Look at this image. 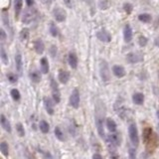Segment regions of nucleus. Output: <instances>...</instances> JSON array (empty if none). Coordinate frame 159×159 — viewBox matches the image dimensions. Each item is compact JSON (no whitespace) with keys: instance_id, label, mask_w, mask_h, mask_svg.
<instances>
[{"instance_id":"1","label":"nucleus","mask_w":159,"mask_h":159,"mask_svg":"<svg viewBox=\"0 0 159 159\" xmlns=\"http://www.w3.org/2000/svg\"><path fill=\"white\" fill-rule=\"evenodd\" d=\"M96 117H95V121H96V130H98L99 135L102 138H104L105 136V129H104V121H105V113H102V107H99V104L96 105Z\"/></svg>"},{"instance_id":"2","label":"nucleus","mask_w":159,"mask_h":159,"mask_svg":"<svg viewBox=\"0 0 159 159\" xmlns=\"http://www.w3.org/2000/svg\"><path fill=\"white\" fill-rule=\"evenodd\" d=\"M38 16V10L34 7H28L22 13L21 20L23 24H30Z\"/></svg>"},{"instance_id":"3","label":"nucleus","mask_w":159,"mask_h":159,"mask_svg":"<svg viewBox=\"0 0 159 159\" xmlns=\"http://www.w3.org/2000/svg\"><path fill=\"white\" fill-rule=\"evenodd\" d=\"M50 87H51V92H52V99L56 105L60 104L61 102V91L59 88L58 83L56 82V80L51 77L50 78Z\"/></svg>"},{"instance_id":"4","label":"nucleus","mask_w":159,"mask_h":159,"mask_svg":"<svg viewBox=\"0 0 159 159\" xmlns=\"http://www.w3.org/2000/svg\"><path fill=\"white\" fill-rule=\"evenodd\" d=\"M99 76L102 82L107 83L110 80V69L108 66L107 62L105 60H102L99 62Z\"/></svg>"},{"instance_id":"5","label":"nucleus","mask_w":159,"mask_h":159,"mask_svg":"<svg viewBox=\"0 0 159 159\" xmlns=\"http://www.w3.org/2000/svg\"><path fill=\"white\" fill-rule=\"evenodd\" d=\"M128 135L130 138V141L133 145L137 146L139 143V135H138V130L135 123H130L128 126Z\"/></svg>"},{"instance_id":"6","label":"nucleus","mask_w":159,"mask_h":159,"mask_svg":"<svg viewBox=\"0 0 159 159\" xmlns=\"http://www.w3.org/2000/svg\"><path fill=\"white\" fill-rule=\"evenodd\" d=\"M52 14H53L54 19L59 23L66 21V19H67V12H66V10L62 7H55L52 11Z\"/></svg>"},{"instance_id":"7","label":"nucleus","mask_w":159,"mask_h":159,"mask_svg":"<svg viewBox=\"0 0 159 159\" xmlns=\"http://www.w3.org/2000/svg\"><path fill=\"white\" fill-rule=\"evenodd\" d=\"M144 60V56L140 52H130L126 55V61L129 64H137Z\"/></svg>"},{"instance_id":"8","label":"nucleus","mask_w":159,"mask_h":159,"mask_svg":"<svg viewBox=\"0 0 159 159\" xmlns=\"http://www.w3.org/2000/svg\"><path fill=\"white\" fill-rule=\"evenodd\" d=\"M80 102H81V98H80L79 90L74 89L72 93H71V96H70V99H69L70 105L77 110V108H79V107H80Z\"/></svg>"},{"instance_id":"9","label":"nucleus","mask_w":159,"mask_h":159,"mask_svg":"<svg viewBox=\"0 0 159 159\" xmlns=\"http://www.w3.org/2000/svg\"><path fill=\"white\" fill-rule=\"evenodd\" d=\"M96 37L102 43H110L111 42V34L107 29H101L96 33Z\"/></svg>"},{"instance_id":"10","label":"nucleus","mask_w":159,"mask_h":159,"mask_svg":"<svg viewBox=\"0 0 159 159\" xmlns=\"http://www.w3.org/2000/svg\"><path fill=\"white\" fill-rule=\"evenodd\" d=\"M43 102H44V107H45V110L47 113H48V114L53 116V114H54V111H55L54 110V102H53L54 101L50 98H48V96H44Z\"/></svg>"},{"instance_id":"11","label":"nucleus","mask_w":159,"mask_h":159,"mask_svg":"<svg viewBox=\"0 0 159 159\" xmlns=\"http://www.w3.org/2000/svg\"><path fill=\"white\" fill-rule=\"evenodd\" d=\"M68 63H69V66L74 70H76L77 68H78L79 59H78V56H77L75 52L69 53V55H68Z\"/></svg>"},{"instance_id":"12","label":"nucleus","mask_w":159,"mask_h":159,"mask_svg":"<svg viewBox=\"0 0 159 159\" xmlns=\"http://www.w3.org/2000/svg\"><path fill=\"white\" fill-rule=\"evenodd\" d=\"M70 78H71L70 72H68V71H66V70H60L59 71L58 80L61 84H63V85L68 84V82L70 81Z\"/></svg>"},{"instance_id":"13","label":"nucleus","mask_w":159,"mask_h":159,"mask_svg":"<svg viewBox=\"0 0 159 159\" xmlns=\"http://www.w3.org/2000/svg\"><path fill=\"white\" fill-rule=\"evenodd\" d=\"M132 37H133V32H132V28L129 24H126L123 28V39L126 43L131 42Z\"/></svg>"},{"instance_id":"14","label":"nucleus","mask_w":159,"mask_h":159,"mask_svg":"<svg viewBox=\"0 0 159 159\" xmlns=\"http://www.w3.org/2000/svg\"><path fill=\"white\" fill-rule=\"evenodd\" d=\"M34 50L38 55H41L45 52V44H44L42 39H36L33 42Z\"/></svg>"},{"instance_id":"15","label":"nucleus","mask_w":159,"mask_h":159,"mask_svg":"<svg viewBox=\"0 0 159 159\" xmlns=\"http://www.w3.org/2000/svg\"><path fill=\"white\" fill-rule=\"evenodd\" d=\"M111 71H113V74L114 76L116 77V78L119 79H121L123 78V77L125 76V69L123 66H120V65H114V66H113V69H111Z\"/></svg>"},{"instance_id":"16","label":"nucleus","mask_w":159,"mask_h":159,"mask_svg":"<svg viewBox=\"0 0 159 159\" xmlns=\"http://www.w3.org/2000/svg\"><path fill=\"white\" fill-rule=\"evenodd\" d=\"M108 143L113 146H119L120 145V136L116 132H110V134L107 136Z\"/></svg>"},{"instance_id":"17","label":"nucleus","mask_w":159,"mask_h":159,"mask_svg":"<svg viewBox=\"0 0 159 159\" xmlns=\"http://www.w3.org/2000/svg\"><path fill=\"white\" fill-rule=\"evenodd\" d=\"M29 79L31 80V82L32 83H34V84H38V83H40L41 82V74L39 71H37V70H30L29 71Z\"/></svg>"},{"instance_id":"18","label":"nucleus","mask_w":159,"mask_h":159,"mask_svg":"<svg viewBox=\"0 0 159 159\" xmlns=\"http://www.w3.org/2000/svg\"><path fill=\"white\" fill-rule=\"evenodd\" d=\"M14 12H15V18L18 19L23 9V0H13Z\"/></svg>"},{"instance_id":"19","label":"nucleus","mask_w":159,"mask_h":159,"mask_svg":"<svg viewBox=\"0 0 159 159\" xmlns=\"http://www.w3.org/2000/svg\"><path fill=\"white\" fill-rule=\"evenodd\" d=\"M0 123H1L2 128H3L5 131L9 132V133L12 131V128H11V124H10L9 120L6 119V116H5L4 114H1V116H0Z\"/></svg>"},{"instance_id":"20","label":"nucleus","mask_w":159,"mask_h":159,"mask_svg":"<svg viewBox=\"0 0 159 159\" xmlns=\"http://www.w3.org/2000/svg\"><path fill=\"white\" fill-rule=\"evenodd\" d=\"M153 136V131L152 128L150 126H146V127L143 128L142 131V137H143V141L145 143H148V141L151 139Z\"/></svg>"},{"instance_id":"21","label":"nucleus","mask_w":159,"mask_h":159,"mask_svg":"<svg viewBox=\"0 0 159 159\" xmlns=\"http://www.w3.org/2000/svg\"><path fill=\"white\" fill-rule=\"evenodd\" d=\"M132 102L136 105H142L144 102V95L142 93H134L132 95Z\"/></svg>"},{"instance_id":"22","label":"nucleus","mask_w":159,"mask_h":159,"mask_svg":"<svg viewBox=\"0 0 159 159\" xmlns=\"http://www.w3.org/2000/svg\"><path fill=\"white\" fill-rule=\"evenodd\" d=\"M40 67H41V72L44 75H47L50 71V64L47 58H42L40 60Z\"/></svg>"},{"instance_id":"23","label":"nucleus","mask_w":159,"mask_h":159,"mask_svg":"<svg viewBox=\"0 0 159 159\" xmlns=\"http://www.w3.org/2000/svg\"><path fill=\"white\" fill-rule=\"evenodd\" d=\"M15 66H16L17 72L21 75L22 70H23V60H22L21 54H16V56H15Z\"/></svg>"},{"instance_id":"24","label":"nucleus","mask_w":159,"mask_h":159,"mask_svg":"<svg viewBox=\"0 0 159 159\" xmlns=\"http://www.w3.org/2000/svg\"><path fill=\"white\" fill-rule=\"evenodd\" d=\"M105 125H107V128L108 129L110 132L116 131V128H117L116 122L113 119H107V120H105Z\"/></svg>"},{"instance_id":"25","label":"nucleus","mask_w":159,"mask_h":159,"mask_svg":"<svg viewBox=\"0 0 159 159\" xmlns=\"http://www.w3.org/2000/svg\"><path fill=\"white\" fill-rule=\"evenodd\" d=\"M0 59H1L2 63L4 65H8L9 64V59H8V55L6 51H5L4 47L1 46V48H0Z\"/></svg>"},{"instance_id":"26","label":"nucleus","mask_w":159,"mask_h":159,"mask_svg":"<svg viewBox=\"0 0 159 159\" xmlns=\"http://www.w3.org/2000/svg\"><path fill=\"white\" fill-rule=\"evenodd\" d=\"M49 32H50V34L52 35V37H58V35H59V28L57 27V25L55 24L54 22H51L50 23V25H49Z\"/></svg>"},{"instance_id":"27","label":"nucleus","mask_w":159,"mask_h":159,"mask_svg":"<svg viewBox=\"0 0 159 159\" xmlns=\"http://www.w3.org/2000/svg\"><path fill=\"white\" fill-rule=\"evenodd\" d=\"M39 128L44 134H46V133H48L49 130H50V125H49V123L46 121V120L42 119L39 122Z\"/></svg>"},{"instance_id":"28","label":"nucleus","mask_w":159,"mask_h":159,"mask_svg":"<svg viewBox=\"0 0 159 159\" xmlns=\"http://www.w3.org/2000/svg\"><path fill=\"white\" fill-rule=\"evenodd\" d=\"M138 20L142 23H149V22H151L152 17L148 13H141L138 15Z\"/></svg>"},{"instance_id":"29","label":"nucleus","mask_w":159,"mask_h":159,"mask_svg":"<svg viewBox=\"0 0 159 159\" xmlns=\"http://www.w3.org/2000/svg\"><path fill=\"white\" fill-rule=\"evenodd\" d=\"M19 37L21 41H26L29 39L30 37V31H29L28 28H23L19 33Z\"/></svg>"},{"instance_id":"30","label":"nucleus","mask_w":159,"mask_h":159,"mask_svg":"<svg viewBox=\"0 0 159 159\" xmlns=\"http://www.w3.org/2000/svg\"><path fill=\"white\" fill-rule=\"evenodd\" d=\"M0 151H1L3 156L8 157V155H9V147H8V144L5 141L0 143Z\"/></svg>"},{"instance_id":"31","label":"nucleus","mask_w":159,"mask_h":159,"mask_svg":"<svg viewBox=\"0 0 159 159\" xmlns=\"http://www.w3.org/2000/svg\"><path fill=\"white\" fill-rule=\"evenodd\" d=\"M98 6L101 10H107L110 6V0H99Z\"/></svg>"},{"instance_id":"32","label":"nucleus","mask_w":159,"mask_h":159,"mask_svg":"<svg viewBox=\"0 0 159 159\" xmlns=\"http://www.w3.org/2000/svg\"><path fill=\"white\" fill-rule=\"evenodd\" d=\"M2 21H3V24L6 26L7 28L11 29L10 23H9V15H8V13L6 12V10L5 9L2 10Z\"/></svg>"},{"instance_id":"33","label":"nucleus","mask_w":159,"mask_h":159,"mask_svg":"<svg viewBox=\"0 0 159 159\" xmlns=\"http://www.w3.org/2000/svg\"><path fill=\"white\" fill-rule=\"evenodd\" d=\"M54 133H55V136L57 137L60 141H65L64 133H63V131H62V129L60 128V126H56L55 130H54Z\"/></svg>"},{"instance_id":"34","label":"nucleus","mask_w":159,"mask_h":159,"mask_svg":"<svg viewBox=\"0 0 159 159\" xmlns=\"http://www.w3.org/2000/svg\"><path fill=\"white\" fill-rule=\"evenodd\" d=\"M10 95H11V98L13 99V101L15 102H19L20 99H21V93L17 89H12L10 92Z\"/></svg>"},{"instance_id":"35","label":"nucleus","mask_w":159,"mask_h":159,"mask_svg":"<svg viewBox=\"0 0 159 159\" xmlns=\"http://www.w3.org/2000/svg\"><path fill=\"white\" fill-rule=\"evenodd\" d=\"M110 159H119V155L117 154L116 152V146H113L111 145V144H110Z\"/></svg>"},{"instance_id":"36","label":"nucleus","mask_w":159,"mask_h":159,"mask_svg":"<svg viewBox=\"0 0 159 159\" xmlns=\"http://www.w3.org/2000/svg\"><path fill=\"white\" fill-rule=\"evenodd\" d=\"M16 131H17V133H18V135L20 137L25 136V129H24V126H23L22 123L19 122L16 124Z\"/></svg>"},{"instance_id":"37","label":"nucleus","mask_w":159,"mask_h":159,"mask_svg":"<svg viewBox=\"0 0 159 159\" xmlns=\"http://www.w3.org/2000/svg\"><path fill=\"white\" fill-rule=\"evenodd\" d=\"M7 80L11 84H16L18 82V76L14 73H8L7 74Z\"/></svg>"},{"instance_id":"38","label":"nucleus","mask_w":159,"mask_h":159,"mask_svg":"<svg viewBox=\"0 0 159 159\" xmlns=\"http://www.w3.org/2000/svg\"><path fill=\"white\" fill-rule=\"evenodd\" d=\"M137 42L140 47H145L147 45V43H148V39L145 36H143V35H140L137 39Z\"/></svg>"},{"instance_id":"39","label":"nucleus","mask_w":159,"mask_h":159,"mask_svg":"<svg viewBox=\"0 0 159 159\" xmlns=\"http://www.w3.org/2000/svg\"><path fill=\"white\" fill-rule=\"evenodd\" d=\"M132 10H133V6H132V4L131 3H124L123 4V11L126 13V14H131V12H132Z\"/></svg>"},{"instance_id":"40","label":"nucleus","mask_w":159,"mask_h":159,"mask_svg":"<svg viewBox=\"0 0 159 159\" xmlns=\"http://www.w3.org/2000/svg\"><path fill=\"white\" fill-rule=\"evenodd\" d=\"M128 158L129 159H136V150L133 147L128 148Z\"/></svg>"},{"instance_id":"41","label":"nucleus","mask_w":159,"mask_h":159,"mask_svg":"<svg viewBox=\"0 0 159 159\" xmlns=\"http://www.w3.org/2000/svg\"><path fill=\"white\" fill-rule=\"evenodd\" d=\"M57 52H58V49L55 45H52L50 47V55L52 56V58H55L57 56Z\"/></svg>"},{"instance_id":"42","label":"nucleus","mask_w":159,"mask_h":159,"mask_svg":"<svg viewBox=\"0 0 159 159\" xmlns=\"http://www.w3.org/2000/svg\"><path fill=\"white\" fill-rule=\"evenodd\" d=\"M38 150H39V152H41L43 154V156L45 157L46 159H52V155H51V153H50L49 151H45V150H42L41 148H38Z\"/></svg>"},{"instance_id":"43","label":"nucleus","mask_w":159,"mask_h":159,"mask_svg":"<svg viewBox=\"0 0 159 159\" xmlns=\"http://www.w3.org/2000/svg\"><path fill=\"white\" fill-rule=\"evenodd\" d=\"M6 38H7V35L5 30L4 29H0V40H1V42H4L6 40Z\"/></svg>"},{"instance_id":"44","label":"nucleus","mask_w":159,"mask_h":159,"mask_svg":"<svg viewBox=\"0 0 159 159\" xmlns=\"http://www.w3.org/2000/svg\"><path fill=\"white\" fill-rule=\"evenodd\" d=\"M63 2L68 8H72L73 7V1H72V0H63Z\"/></svg>"},{"instance_id":"45","label":"nucleus","mask_w":159,"mask_h":159,"mask_svg":"<svg viewBox=\"0 0 159 159\" xmlns=\"http://www.w3.org/2000/svg\"><path fill=\"white\" fill-rule=\"evenodd\" d=\"M25 2L28 7H33L35 4V0H25Z\"/></svg>"},{"instance_id":"46","label":"nucleus","mask_w":159,"mask_h":159,"mask_svg":"<svg viewBox=\"0 0 159 159\" xmlns=\"http://www.w3.org/2000/svg\"><path fill=\"white\" fill-rule=\"evenodd\" d=\"M26 158L27 159H36L35 158V156L33 154H31V153H29L28 151H26Z\"/></svg>"},{"instance_id":"47","label":"nucleus","mask_w":159,"mask_h":159,"mask_svg":"<svg viewBox=\"0 0 159 159\" xmlns=\"http://www.w3.org/2000/svg\"><path fill=\"white\" fill-rule=\"evenodd\" d=\"M93 159H104V158H102V156L101 154H99V153H95V154L93 155Z\"/></svg>"},{"instance_id":"48","label":"nucleus","mask_w":159,"mask_h":159,"mask_svg":"<svg viewBox=\"0 0 159 159\" xmlns=\"http://www.w3.org/2000/svg\"><path fill=\"white\" fill-rule=\"evenodd\" d=\"M53 1H54V0H43V2L46 5H51L53 3Z\"/></svg>"},{"instance_id":"49","label":"nucleus","mask_w":159,"mask_h":159,"mask_svg":"<svg viewBox=\"0 0 159 159\" xmlns=\"http://www.w3.org/2000/svg\"><path fill=\"white\" fill-rule=\"evenodd\" d=\"M154 45L157 47V48H159V37H156L155 40H154Z\"/></svg>"},{"instance_id":"50","label":"nucleus","mask_w":159,"mask_h":159,"mask_svg":"<svg viewBox=\"0 0 159 159\" xmlns=\"http://www.w3.org/2000/svg\"><path fill=\"white\" fill-rule=\"evenodd\" d=\"M86 1V3L89 5V6H93V0H85Z\"/></svg>"},{"instance_id":"51","label":"nucleus","mask_w":159,"mask_h":159,"mask_svg":"<svg viewBox=\"0 0 159 159\" xmlns=\"http://www.w3.org/2000/svg\"><path fill=\"white\" fill-rule=\"evenodd\" d=\"M156 116H157V119H158V120H159V107H158L157 111H156Z\"/></svg>"},{"instance_id":"52","label":"nucleus","mask_w":159,"mask_h":159,"mask_svg":"<svg viewBox=\"0 0 159 159\" xmlns=\"http://www.w3.org/2000/svg\"><path fill=\"white\" fill-rule=\"evenodd\" d=\"M156 26H159V16L157 17V20H156Z\"/></svg>"},{"instance_id":"53","label":"nucleus","mask_w":159,"mask_h":159,"mask_svg":"<svg viewBox=\"0 0 159 159\" xmlns=\"http://www.w3.org/2000/svg\"><path fill=\"white\" fill-rule=\"evenodd\" d=\"M158 79H159V71H158Z\"/></svg>"}]
</instances>
